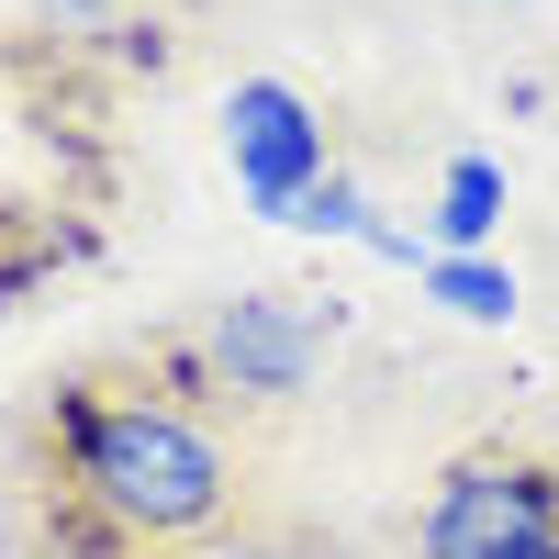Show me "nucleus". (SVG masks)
<instances>
[{"label":"nucleus","instance_id":"nucleus-8","mask_svg":"<svg viewBox=\"0 0 559 559\" xmlns=\"http://www.w3.org/2000/svg\"><path fill=\"white\" fill-rule=\"evenodd\" d=\"M515 559H559V537H537V548H515Z\"/></svg>","mask_w":559,"mask_h":559},{"label":"nucleus","instance_id":"nucleus-2","mask_svg":"<svg viewBox=\"0 0 559 559\" xmlns=\"http://www.w3.org/2000/svg\"><path fill=\"white\" fill-rule=\"evenodd\" d=\"M324 347H336V302L313 313L302 292H236V302H213V324L191 336V369L224 403H302Z\"/></svg>","mask_w":559,"mask_h":559},{"label":"nucleus","instance_id":"nucleus-7","mask_svg":"<svg viewBox=\"0 0 559 559\" xmlns=\"http://www.w3.org/2000/svg\"><path fill=\"white\" fill-rule=\"evenodd\" d=\"M280 224H292V236H369V202H358V179H347V168H324Z\"/></svg>","mask_w":559,"mask_h":559},{"label":"nucleus","instance_id":"nucleus-5","mask_svg":"<svg viewBox=\"0 0 559 559\" xmlns=\"http://www.w3.org/2000/svg\"><path fill=\"white\" fill-rule=\"evenodd\" d=\"M492 224H503V168L492 157H448V179H437V236H448V258H481Z\"/></svg>","mask_w":559,"mask_h":559},{"label":"nucleus","instance_id":"nucleus-1","mask_svg":"<svg viewBox=\"0 0 559 559\" xmlns=\"http://www.w3.org/2000/svg\"><path fill=\"white\" fill-rule=\"evenodd\" d=\"M57 471L90 515H112L123 537H202L236 503V471L224 448L179 414L168 392H112V381H68L57 392Z\"/></svg>","mask_w":559,"mask_h":559},{"label":"nucleus","instance_id":"nucleus-4","mask_svg":"<svg viewBox=\"0 0 559 559\" xmlns=\"http://www.w3.org/2000/svg\"><path fill=\"white\" fill-rule=\"evenodd\" d=\"M224 157H236V191H247L269 224L336 168V157H324L313 102H302L292 79H236V90H224Z\"/></svg>","mask_w":559,"mask_h":559},{"label":"nucleus","instance_id":"nucleus-3","mask_svg":"<svg viewBox=\"0 0 559 559\" xmlns=\"http://www.w3.org/2000/svg\"><path fill=\"white\" fill-rule=\"evenodd\" d=\"M537 537H559V471L548 459H515V448L448 459V481L426 503V559H515Z\"/></svg>","mask_w":559,"mask_h":559},{"label":"nucleus","instance_id":"nucleus-6","mask_svg":"<svg viewBox=\"0 0 559 559\" xmlns=\"http://www.w3.org/2000/svg\"><path fill=\"white\" fill-rule=\"evenodd\" d=\"M414 280H426L459 324H503V313H515V269H503V258H448V247H437Z\"/></svg>","mask_w":559,"mask_h":559}]
</instances>
